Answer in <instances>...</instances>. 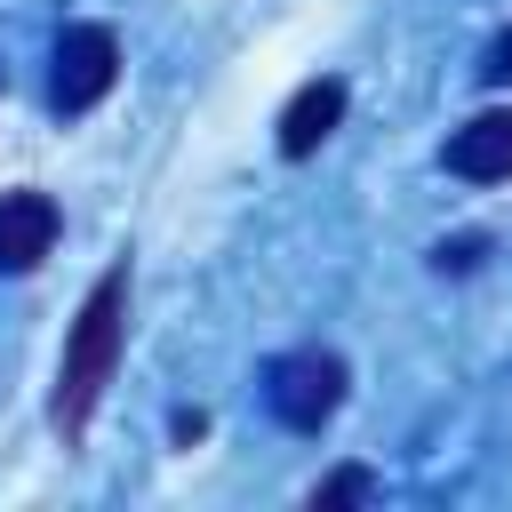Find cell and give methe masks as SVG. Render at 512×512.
<instances>
[{
	"mask_svg": "<svg viewBox=\"0 0 512 512\" xmlns=\"http://www.w3.org/2000/svg\"><path fill=\"white\" fill-rule=\"evenodd\" d=\"M432 264H440V272H472V264H480V240H440Z\"/></svg>",
	"mask_w": 512,
	"mask_h": 512,
	"instance_id": "obj_8",
	"label": "cell"
},
{
	"mask_svg": "<svg viewBox=\"0 0 512 512\" xmlns=\"http://www.w3.org/2000/svg\"><path fill=\"white\" fill-rule=\"evenodd\" d=\"M448 168H456L464 184L512 176V112H472V120L448 136Z\"/></svg>",
	"mask_w": 512,
	"mask_h": 512,
	"instance_id": "obj_5",
	"label": "cell"
},
{
	"mask_svg": "<svg viewBox=\"0 0 512 512\" xmlns=\"http://www.w3.org/2000/svg\"><path fill=\"white\" fill-rule=\"evenodd\" d=\"M264 400L288 432H320L344 408V360L336 352H280L264 368Z\"/></svg>",
	"mask_w": 512,
	"mask_h": 512,
	"instance_id": "obj_2",
	"label": "cell"
},
{
	"mask_svg": "<svg viewBox=\"0 0 512 512\" xmlns=\"http://www.w3.org/2000/svg\"><path fill=\"white\" fill-rule=\"evenodd\" d=\"M120 328H128V272L112 264L88 288V304H80V320L64 336V368H56V424L64 432H80L96 416V400L112 384V360H120Z\"/></svg>",
	"mask_w": 512,
	"mask_h": 512,
	"instance_id": "obj_1",
	"label": "cell"
},
{
	"mask_svg": "<svg viewBox=\"0 0 512 512\" xmlns=\"http://www.w3.org/2000/svg\"><path fill=\"white\" fill-rule=\"evenodd\" d=\"M480 80H496V88H512V32H496V48H488V64H480Z\"/></svg>",
	"mask_w": 512,
	"mask_h": 512,
	"instance_id": "obj_9",
	"label": "cell"
},
{
	"mask_svg": "<svg viewBox=\"0 0 512 512\" xmlns=\"http://www.w3.org/2000/svg\"><path fill=\"white\" fill-rule=\"evenodd\" d=\"M64 216L48 192H0V272H32L48 248H56Z\"/></svg>",
	"mask_w": 512,
	"mask_h": 512,
	"instance_id": "obj_4",
	"label": "cell"
},
{
	"mask_svg": "<svg viewBox=\"0 0 512 512\" xmlns=\"http://www.w3.org/2000/svg\"><path fill=\"white\" fill-rule=\"evenodd\" d=\"M376 480H368V464H344V472H328L320 488H312V512H336V504H360Z\"/></svg>",
	"mask_w": 512,
	"mask_h": 512,
	"instance_id": "obj_7",
	"label": "cell"
},
{
	"mask_svg": "<svg viewBox=\"0 0 512 512\" xmlns=\"http://www.w3.org/2000/svg\"><path fill=\"white\" fill-rule=\"evenodd\" d=\"M336 120H344V80H304V88L288 96V112H280V152H288V160L320 152V144L336 136Z\"/></svg>",
	"mask_w": 512,
	"mask_h": 512,
	"instance_id": "obj_6",
	"label": "cell"
},
{
	"mask_svg": "<svg viewBox=\"0 0 512 512\" xmlns=\"http://www.w3.org/2000/svg\"><path fill=\"white\" fill-rule=\"evenodd\" d=\"M112 80H120V40H112L104 24H64V40H56V72H48L56 112H88V104H104Z\"/></svg>",
	"mask_w": 512,
	"mask_h": 512,
	"instance_id": "obj_3",
	"label": "cell"
}]
</instances>
